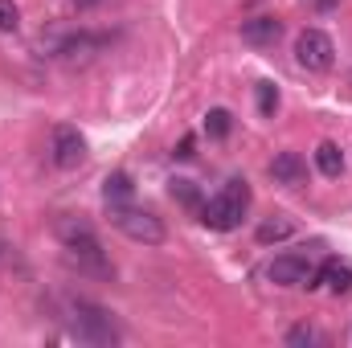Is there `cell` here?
Returning <instances> with one entry per match:
<instances>
[{"label":"cell","instance_id":"cell-10","mask_svg":"<svg viewBox=\"0 0 352 348\" xmlns=\"http://www.w3.org/2000/svg\"><path fill=\"white\" fill-rule=\"evenodd\" d=\"M278 37H283V21H274V17L242 21V41H246V45H274Z\"/></svg>","mask_w":352,"mask_h":348},{"label":"cell","instance_id":"cell-16","mask_svg":"<svg viewBox=\"0 0 352 348\" xmlns=\"http://www.w3.org/2000/svg\"><path fill=\"white\" fill-rule=\"evenodd\" d=\"M173 197L180 205H188V209H201L205 201H201V188L192 184V180H173Z\"/></svg>","mask_w":352,"mask_h":348},{"label":"cell","instance_id":"cell-4","mask_svg":"<svg viewBox=\"0 0 352 348\" xmlns=\"http://www.w3.org/2000/svg\"><path fill=\"white\" fill-rule=\"evenodd\" d=\"M111 221H115V230H119L123 238H131V242H140V246H160V242L168 238V234H164V221H160L156 213H148V209L115 205Z\"/></svg>","mask_w":352,"mask_h":348},{"label":"cell","instance_id":"cell-5","mask_svg":"<svg viewBox=\"0 0 352 348\" xmlns=\"http://www.w3.org/2000/svg\"><path fill=\"white\" fill-rule=\"evenodd\" d=\"M332 58H336V45H332V37H328L324 29H303V33L295 37V62H299L303 70L324 74V70L332 66Z\"/></svg>","mask_w":352,"mask_h":348},{"label":"cell","instance_id":"cell-15","mask_svg":"<svg viewBox=\"0 0 352 348\" xmlns=\"http://www.w3.org/2000/svg\"><path fill=\"white\" fill-rule=\"evenodd\" d=\"M205 131H209L213 140H226V135H230V111H226V107H213V111L205 115Z\"/></svg>","mask_w":352,"mask_h":348},{"label":"cell","instance_id":"cell-20","mask_svg":"<svg viewBox=\"0 0 352 348\" xmlns=\"http://www.w3.org/2000/svg\"><path fill=\"white\" fill-rule=\"evenodd\" d=\"M192 148H197V140H192V135H184V140H180V148H176V160H192V156H197Z\"/></svg>","mask_w":352,"mask_h":348},{"label":"cell","instance_id":"cell-13","mask_svg":"<svg viewBox=\"0 0 352 348\" xmlns=\"http://www.w3.org/2000/svg\"><path fill=\"white\" fill-rule=\"evenodd\" d=\"M131 193H135V184H131V176L127 173H111L107 176V184H102L107 205H123V201H131Z\"/></svg>","mask_w":352,"mask_h":348},{"label":"cell","instance_id":"cell-18","mask_svg":"<svg viewBox=\"0 0 352 348\" xmlns=\"http://www.w3.org/2000/svg\"><path fill=\"white\" fill-rule=\"evenodd\" d=\"M21 29V8L12 0H0V33H16Z\"/></svg>","mask_w":352,"mask_h":348},{"label":"cell","instance_id":"cell-1","mask_svg":"<svg viewBox=\"0 0 352 348\" xmlns=\"http://www.w3.org/2000/svg\"><path fill=\"white\" fill-rule=\"evenodd\" d=\"M58 238L66 246V259L74 262L78 270H94V274H107V254H102V242L98 234L90 230V221H78V217H66L58 221Z\"/></svg>","mask_w":352,"mask_h":348},{"label":"cell","instance_id":"cell-8","mask_svg":"<svg viewBox=\"0 0 352 348\" xmlns=\"http://www.w3.org/2000/svg\"><path fill=\"white\" fill-rule=\"evenodd\" d=\"M270 176H274V184L299 188V184L307 180V164H303V156H299V152H278V156L270 160Z\"/></svg>","mask_w":352,"mask_h":348},{"label":"cell","instance_id":"cell-11","mask_svg":"<svg viewBox=\"0 0 352 348\" xmlns=\"http://www.w3.org/2000/svg\"><path fill=\"white\" fill-rule=\"evenodd\" d=\"M98 37H90V33H78V37H66L62 45H58V54H62V62L66 66H82V62H90L94 54H98Z\"/></svg>","mask_w":352,"mask_h":348},{"label":"cell","instance_id":"cell-2","mask_svg":"<svg viewBox=\"0 0 352 348\" xmlns=\"http://www.w3.org/2000/svg\"><path fill=\"white\" fill-rule=\"evenodd\" d=\"M246 209H250V184H246V180H230L217 197H209V201L201 205V221H205L209 230H217V234H230V230L242 226Z\"/></svg>","mask_w":352,"mask_h":348},{"label":"cell","instance_id":"cell-7","mask_svg":"<svg viewBox=\"0 0 352 348\" xmlns=\"http://www.w3.org/2000/svg\"><path fill=\"white\" fill-rule=\"evenodd\" d=\"M82 160H87V140H82V131L70 127V123L54 127V164H58V168H78Z\"/></svg>","mask_w":352,"mask_h":348},{"label":"cell","instance_id":"cell-14","mask_svg":"<svg viewBox=\"0 0 352 348\" xmlns=\"http://www.w3.org/2000/svg\"><path fill=\"white\" fill-rule=\"evenodd\" d=\"M291 234H295V226H291L287 217H274V221H263V226H258V242H263V246H274V242H287Z\"/></svg>","mask_w":352,"mask_h":348},{"label":"cell","instance_id":"cell-6","mask_svg":"<svg viewBox=\"0 0 352 348\" xmlns=\"http://www.w3.org/2000/svg\"><path fill=\"white\" fill-rule=\"evenodd\" d=\"M270 283L274 287H320L316 283V266L303 259V254H278L270 262Z\"/></svg>","mask_w":352,"mask_h":348},{"label":"cell","instance_id":"cell-19","mask_svg":"<svg viewBox=\"0 0 352 348\" xmlns=\"http://www.w3.org/2000/svg\"><path fill=\"white\" fill-rule=\"evenodd\" d=\"M287 345H295V348L320 345V332H316V328H307V324H299V328H291V332H287Z\"/></svg>","mask_w":352,"mask_h":348},{"label":"cell","instance_id":"cell-3","mask_svg":"<svg viewBox=\"0 0 352 348\" xmlns=\"http://www.w3.org/2000/svg\"><path fill=\"white\" fill-rule=\"evenodd\" d=\"M66 324H70V336L82 340V345H98V348L119 345V332H115V324H111V312L98 307V303H87V299L70 303Z\"/></svg>","mask_w":352,"mask_h":348},{"label":"cell","instance_id":"cell-12","mask_svg":"<svg viewBox=\"0 0 352 348\" xmlns=\"http://www.w3.org/2000/svg\"><path fill=\"white\" fill-rule=\"evenodd\" d=\"M316 168H320L324 176H340L344 173V152H340L332 140H324V144L316 148Z\"/></svg>","mask_w":352,"mask_h":348},{"label":"cell","instance_id":"cell-9","mask_svg":"<svg viewBox=\"0 0 352 348\" xmlns=\"http://www.w3.org/2000/svg\"><path fill=\"white\" fill-rule=\"evenodd\" d=\"M316 283L328 291V295H349L352 291V266L340 259H328L324 266H316Z\"/></svg>","mask_w":352,"mask_h":348},{"label":"cell","instance_id":"cell-21","mask_svg":"<svg viewBox=\"0 0 352 348\" xmlns=\"http://www.w3.org/2000/svg\"><path fill=\"white\" fill-rule=\"evenodd\" d=\"M78 4H94V0H78Z\"/></svg>","mask_w":352,"mask_h":348},{"label":"cell","instance_id":"cell-17","mask_svg":"<svg viewBox=\"0 0 352 348\" xmlns=\"http://www.w3.org/2000/svg\"><path fill=\"white\" fill-rule=\"evenodd\" d=\"M254 98H258V111H263L266 119L278 111V87H274V83H258V87H254Z\"/></svg>","mask_w":352,"mask_h":348}]
</instances>
